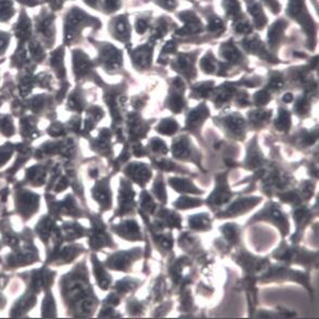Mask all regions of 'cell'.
Segmentation results:
<instances>
[{"instance_id": "4316f807", "label": "cell", "mask_w": 319, "mask_h": 319, "mask_svg": "<svg viewBox=\"0 0 319 319\" xmlns=\"http://www.w3.org/2000/svg\"><path fill=\"white\" fill-rule=\"evenodd\" d=\"M201 67L202 69L204 70V72L207 73H212L214 72V69L216 67V63H215V60L214 58H212L211 54L207 55L205 58L202 60L201 62Z\"/></svg>"}, {"instance_id": "52a82bcc", "label": "cell", "mask_w": 319, "mask_h": 319, "mask_svg": "<svg viewBox=\"0 0 319 319\" xmlns=\"http://www.w3.org/2000/svg\"><path fill=\"white\" fill-rule=\"evenodd\" d=\"M73 66L74 73L78 79V78L86 76L91 72L92 63L88 55L84 54L81 50H75L73 51Z\"/></svg>"}, {"instance_id": "ab89813d", "label": "cell", "mask_w": 319, "mask_h": 319, "mask_svg": "<svg viewBox=\"0 0 319 319\" xmlns=\"http://www.w3.org/2000/svg\"><path fill=\"white\" fill-rule=\"evenodd\" d=\"M292 100H293V96H292V94H286L285 96H283V101L287 102V103L291 102Z\"/></svg>"}, {"instance_id": "ac0fdd59", "label": "cell", "mask_w": 319, "mask_h": 319, "mask_svg": "<svg viewBox=\"0 0 319 319\" xmlns=\"http://www.w3.org/2000/svg\"><path fill=\"white\" fill-rule=\"evenodd\" d=\"M116 34L120 36V40H126L129 38V27H128L127 20L124 17H120L115 23Z\"/></svg>"}, {"instance_id": "1f68e13d", "label": "cell", "mask_w": 319, "mask_h": 319, "mask_svg": "<svg viewBox=\"0 0 319 319\" xmlns=\"http://www.w3.org/2000/svg\"><path fill=\"white\" fill-rule=\"evenodd\" d=\"M268 101H269V96L264 91L259 92V93L255 95V102H257V104H259V105H264Z\"/></svg>"}, {"instance_id": "4fadbf2b", "label": "cell", "mask_w": 319, "mask_h": 319, "mask_svg": "<svg viewBox=\"0 0 319 319\" xmlns=\"http://www.w3.org/2000/svg\"><path fill=\"white\" fill-rule=\"evenodd\" d=\"M93 262H94V274L96 276L98 286H100L104 290L109 289L110 285H111V278H110L111 276L106 274V272L104 271V268L101 267V264L98 263L96 259H94V257H93Z\"/></svg>"}, {"instance_id": "603a6c76", "label": "cell", "mask_w": 319, "mask_h": 319, "mask_svg": "<svg viewBox=\"0 0 319 319\" xmlns=\"http://www.w3.org/2000/svg\"><path fill=\"white\" fill-rule=\"evenodd\" d=\"M10 39L11 35L9 33L0 31V55H4L7 51V49L9 48Z\"/></svg>"}, {"instance_id": "5b68a950", "label": "cell", "mask_w": 319, "mask_h": 319, "mask_svg": "<svg viewBox=\"0 0 319 319\" xmlns=\"http://www.w3.org/2000/svg\"><path fill=\"white\" fill-rule=\"evenodd\" d=\"M123 56L120 51H118L115 47L111 45H103V48L100 51V61L103 63V66L106 69L115 70L122 65Z\"/></svg>"}, {"instance_id": "2e32d148", "label": "cell", "mask_w": 319, "mask_h": 319, "mask_svg": "<svg viewBox=\"0 0 319 319\" xmlns=\"http://www.w3.org/2000/svg\"><path fill=\"white\" fill-rule=\"evenodd\" d=\"M45 171H42L40 167H33L28 170L27 178L31 181L33 185H41L42 181H45Z\"/></svg>"}, {"instance_id": "8992f818", "label": "cell", "mask_w": 319, "mask_h": 319, "mask_svg": "<svg viewBox=\"0 0 319 319\" xmlns=\"http://www.w3.org/2000/svg\"><path fill=\"white\" fill-rule=\"evenodd\" d=\"M18 202L21 214L24 217L30 218V216H32L38 209V196L28 193V191H23V193L19 194L17 198V207Z\"/></svg>"}, {"instance_id": "30bf717a", "label": "cell", "mask_w": 319, "mask_h": 319, "mask_svg": "<svg viewBox=\"0 0 319 319\" xmlns=\"http://www.w3.org/2000/svg\"><path fill=\"white\" fill-rule=\"evenodd\" d=\"M93 197L101 204L102 208L110 209L111 207V190L110 185L106 181H102L93 188Z\"/></svg>"}, {"instance_id": "6da1fadb", "label": "cell", "mask_w": 319, "mask_h": 319, "mask_svg": "<svg viewBox=\"0 0 319 319\" xmlns=\"http://www.w3.org/2000/svg\"><path fill=\"white\" fill-rule=\"evenodd\" d=\"M62 291L66 302L78 303L79 301V303H81L80 313H87V316L88 313H92V310L96 306V302L89 297L88 292L91 291V289L87 286L84 278L74 276V277L63 279Z\"/></svg>"}, {"instance_id": "9a60e30c", "label": "cell", "mask_w": 319, "mask_h": 319, "mask_svg": "<svg viewBox=\"0 0 319 319\" xmlns=\"http://www.w3.org/2000/svg\"><path fill=\"white\" fill-rule=\"evenodd\" d=\"M83 105H84V101L82 98V94H80L79 92L74 91L73 93L68 96V102H67L68 110L80 112L83 109Z\"/></svg>"}, {"instance_id": "d4e9b609", "label": "cell", "mask_w": 319, "mask_h": 319, "mask_svg": "<svg viewBox=\"0 0 319 319\" xmlns=\"http://www.w3.org/2000/svg\"><path fill=\"white\" fill-rule=\"evenodd\" d=\"M223 55L225 59H228L230 61H234L239 58V53L238 51L235 49V47L232 46V45H225L223 47Z\"/></svg>"}, {"instance_id": "836d02e7", "label": "cell", "mask_w": 319, "mask_h": 319, "mask_svg": "<svg viewBox=\"0 0 319 319\" xmlns=\"http://www.w3.org/2000/svg\"><path fill=\"white\" fill-rule=\"evenodd\" d=\"M21 5L27 6V7H36L41 4L40 0H17Z\"/></svg>"}, {"instance_id": "7402d4cb", "label": "cell", "mask_w": 319, "mask_h": 319, "mask_svg": "<svg viewBox=\"0 0 319 319\" xmlns=\"http://www.w3.org/2000/svg\"><path fill=\"white\" fill-rule=\"evenodd\" d=\"M176 129H178V124L171 119L164 120V122H162L158 127V131L166 134H171L175 132Z\"/></svg>"}, {"instance_id": "f546056e", "label": "cell", "mask_w": 319, "mask_h": 319, "mask_svg": "<svg viewBox=\"0 0 319 319\" xmlns=\"http://www.w3.org/2000/svg\"><path fill=\"white\" fill-rule=\"evenodd\" d=\"M175 204H180L181 209H186V208H189V207H195V205L197 204H200L199 201H196L195 199H189V198H181V200L176 202Z\"/></svg>"}, {"instance_id": "74e56055", "label": "cell", "mask_w": 319, "mask_h": 319, "mask_svg": "<svg viewBox=\"0 0 319 319\" xmlns=\"http://www.w3.org/2000/svg\"><path fill=\"white\" fill-rule=\"evenodd\" d=\"M84 3H86L88 6L93 7V8H95V7L97 6V4L100 3V0H84Z\"/></svg>"}, {"instance_id": "4dcf8cb0", "label": "cell", "mask_w": 319, "mask_h": 319, "mask_svg": "<svg viewBox=\"0 0 319 319\" xmlns=\"http://www.w3.org/2000/svg\"><path fill=\"white\" fill-rule=\"evenodd\" d=\"M120 6V0H105V9L108 12L116 11Z\"/></svg>"}, {"instance_id": "ffe728a7", "label": "cell", "mask_w": 319, "mask_h": 319, "mask_svg": "<svg viewBox=\"0 0 319 319\" xmlns=\"http://www.w3.org/2000/svg\"><path fill=\"white\" fill-rule=\"evenodd\" d=\"M42 316L54 317L55 316V304L51 295H46L45 300L42 301Z\"/></svg>"}, {"instance_id": "7a4b0ae2", "label": "cell", "mask_w": 319, "mask_h": 319, "mask_svg": "<svg viewBox=\"0 0 319 319\" xmlns=\"http://www.w3.org/2000/svg\"><path fill=\"white\" fill-rule=\"evenodd\" d=\"M55 17L52 11L41 9L38 16L34 19V34L37 35V39L45 48L50 49L54 45L55 40Z\"/></svg>"}, {"instance_id": "ba28073f", "label": "cell", "mask_w": 319, "mask_h": 319, "mask_svg": "<svg viewBox=\"0 0 319 319\" xmlns=\"http://www.w3.org/2000/svg\"><path fill=\"white\" fill-rule=\"evenodd\" d=\"M50 66L53 69L59 79H64L66 77L65 67H64V47L56 48L50 53Z\"/></svg>"}, {"instance_id": "277c9868", "label": "cell", "mask_w": 319, "mask_h": 319, "mask_svg": "<svg viewBox=\"0 0 319 319\" xmlns=\"http://www.w3.org/2000/svg\"><path fill=\"white\" fill-rule=\"evenodd\" d=\"M12 31L19 41V45H26L34 37L33 22L25 10H21L18 22L13 25Z\"/></svg>"}, {"instance_id": "cb8c5ba5", "label": "cell", "mask_w": 319, "mask_h": 319, "mask_svg": "<svg viewBox=\"0 0 319 319\" xmlns=\"http://www.w3.org/2000/svg\"><path fill=\"white\" fill-rule=\"evenodd\" d=\"M12 152L13 148L9 144L0 147V167L4 166V164H6V162L10 159Z\"/></svg>"}, {"instance_id": "f35d334b", "label": "cell", "mask_w": 319, "mask_h": 319, "mask_svg": "<svg viewBox=\"0 0 319 319\" xmlns=\"http://www.w3.org/2000/svg\"><path fill=\"white\" fill-rule=\"evenodd\" d=\"M164 2V6H166L167 8H172L174 7V0H162Z\"/></svg>"}, {"instance_id": "7c38bea8", "label": "cell", "mask_w": 319, "mask_h": 319, "mask_svg": "<svg viewBox=\"0 0 319 319\" xmlns=\"http://www.w3.org/2000/svg\"><path fill=\"white\" fill-rule=\"evenodd\" d=\"M16 8L12 0H0V22L7 23L16 16Z\"/></svg>"}, {"instance_id": "d590c367", "label": "cell", "mask_w": 319, "mask_h": 319, "mask_svg": "<svg viewBox=\"0 0 319 319\" xmlns=\"http://www.w3.org/2000/svg\"><path fill=\"white\" fill-rule=\"evenodd\" d=\"M147 30V24L144 20H139L137 22V31L140 34H143Z\"/></svg>"}, {"instance_id": "d6a6232c", "label": "cell", "mask_w": 319, "mask_h": 319, "mask_svg": "<svg viewBox=\"0 0 319 319\" xmlns=\"http://www.w3.org/2000/svg\"><path fill=\"white\" fill-rule=\"evenodd\" d=\"M223 23L222 21L220 19H214L211 21L210 23V31H214V32H220L223 30Z\"/></svg>"}, {"instance_id": "9c48e42d", "label": "cell", "mask_w": 319, "mask_h": 319, "mask_svg": "<svg viewBox=\"0 0 319 319\" xmlns=\"http://www.w3.org/2000/svg\"><path fill=\"white\" fill-rule=\"evenodd\" d=\"M26 47L28 50V54H30V58L35 64L45 61L47 56L45 51L46 48L36 37H33L30 41H28L26 44Z\"/></svg>"}, {"instance_id": "83f0119b", "label": "cell", "mask_w": 319, "mask_h": 319, "mask_svg": "<svg viewBox=\"0 0 319 319\" xmlns=\"http://www.w3.org/2000/svg\"><path fill=\"white\" fill-rule=\"evenodd\" d=\"M49 131V134H50L51 137H60L62 136V134H64V129H63V126L59 123L56 124H53L51 125V127L48 129Z\"/></svg>"}, {"instance_id": "8fae6325", "label": "cell", "mask_w": 319, "mask_h": 319, "mask_svg": "<svg viewBox=\"0 0 319 319\" xmlns=\"http://www.w3.org/2000/svg\"><path fill=\"white\" fill-rule=\"evenodd\" d=\"M31 64L26 45H19L16 52L11 56V67H16L21 70Z\"/></svg>"}, {"instance_id": "f1b7e54d", "label": "cell", "mask_w": 319, "mask_h": 319, "mask_svg": "<svg viewBox=\"0 0 319 319\" xmlns=\"http://www.w3.org/2000/svg\"><path fill=\"white\" fill-rule=\"evenodd\" d=\"M226 4V9L228 12L232 16H235V14L239 11V5L237 4L236 0H225Z\"/></svg>"}, {"instance_id": "44dd1931", "label": "cell", "mask_w": 319, "mask_h": 319, "mask_svg": "<svg viewBox=\"0 0 319 319\" xmlns=\"http://www.w3.org/2000/svg\"><path fill=\"white\" fill-rule=\"evenodd\" d=\"M285 26H286V24L283 23V22H278V23H276L273 27H272V30L269 31V33H268V41H269V44H271L272 46L273 45H275L276 42L278 41V39H279V37H280V35H281V33H282V31H283V28H285Z\"/></svg>"}, {"instance_id": "e575fe53", "label": "cell", "mask_w": 319, "mask_h": 319, "mask_svg": "<svg viewBox=\"0 0 319 319\" xmlns=\"http://www.w3.org/2000/svg\"><path fill=\"white\" fill-rule=\"evenodd\" d=\"M236 31H237L238 33L248 34V33L251 32V26H249V24L242 23V24H239L238 26H236Z\"/></svg>"}, {"instance_id": "e0dca14e", "label": "cell", "mask_w": 319, "mask_h": 319, "mask_svg": "<svg viewBox=\"0 0 319 319\" xmlns=\"http://www.w3.org/2000/svg\"><path fill=\"white\" fill-rule=\"evenodd\" d=\"M248 6H249V11L253 16L254 21H255V23H257L258 27L263 26L266 23V19L264 17V14L262 13L259 5L254 2H250V3H248Z\"/></svg>"}, {"instance_id": "8d00e7d4", "label": "cell", "mask_w": 319, "mask_h": 319, "mask_svg": "<svg viewBox=\"0 0 319 319\" xmlns=\"http://www.w3.org/2000/svg\"><path fill=\"white\" fill-rule=\"evenodd\" d=\"M175 49V44L174 42H168V44L166 45V47L164 48V51L169 53V52H173Z\"/></svg>"}, {"instance_id": "d6986e66", "label": "cell", "mask_w": 319, "mask_h": 319, "mask_svg": "<svg viewBox=\"0 0 319 319\" xmlns=\"http://www.w3.org/2000/svg\"><path fill=\"white\" fill-rule=\"evenodd\" d=\"M0 131L6 137H10L14 133V126L9 115H4L0 117Z\"/></svg>"}, {"instance_id": "5bb4252c", "label": "cell", "mask_w": 319, "mask_h": 319, "mask_svg": "<svg viewBox=\"0 0 319 319\" xmlns=\"http://www.w3.org/2000/svg\"><path fill=\"white\" fill-rule=\"evenodd\" d=\"M151 59H152V52L150 50V48H147V47L141 48L140 50L137 51L133 55L134 63H136L138 66H141V67L148 65V64H150V62H151Z\"/></svg>"}, {"instance_id": "484cf974", "label": "cell", "mask_w": 319, "mask_h": 319, "mask_svg": "<svg viewBox=\"0 0 319 319\" xmlns=\"http://www.w3.org/2000/svg\"><path fill=\"white\" fill-rule=\"evenodd\" d=\"M276 126H277L279 129H282V130L288 129L289 126H290V117H289L288 112L283 111L280 113L277 123H276Z\"/></svg>"}, {"instance_id": "3957f363", "label": "cell", "mask_w": 319, "mask_h": 319, "mask_svg": "<svg viewBox=\"0 0 319 319\" xmlns=\"http://www.w3.org/2000/svg\"><path fill=\"white\" fill-rule=\"evenodd\" d=\"M97 20L88 17L80 8H72L66 13L64 19V42L70 45L78 34H80L83 25L96 24Z\"/></svg>"}]
</instances>
